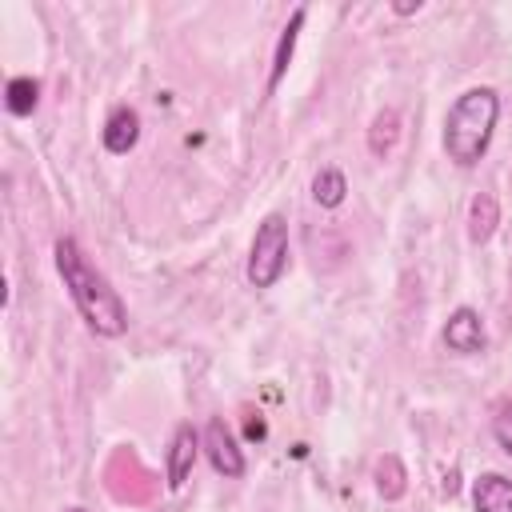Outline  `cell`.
<instances>
[{"mask_svg": "<svg viewBox=\"0 0 512 512\" xmlns=\"http://www.w3.org/2000/svg\"><path fill=\"white\" fill-rule=\"evenodd\" d=\"M500 224V204L492 192H476L472 204H468V240L472 244H488L492 232Z\"/></svg>", "mask_w": 512, "mask_h": 512, "instance_id": "obj_9", "label": "cell"}, {"mask_svg": "<svg viewBox=\"0 0 512 512\" xmlns=\"http://www.w3.org/2000/svg\"><path fill=\"white\" fill-rule=\"evenodd\" d=\"M492 436H496V444L512 456V408H504V412L492 420Z\"/></svg>", "mask_w": 512, "mask_h": 512, "instance_id": "obj_15", "label": "cell"}, {"mask_svg": "<svg viewBox=\"0 0 512 512\" xmlns=\"http://www.w3.org/2000/svg\"><path fill=\"white\" fill-rule=\"evenodd\" d=\"M376 488H380V496L384 500H400L404 496V488H408V476H404V464H400V456H380L376 460Z\"/></svg>", "mask_w": 512, "mask_h": 512, "instance_id": "obj_13", "label": "cell"}, {"mask_svg": "<svg viewBox=\"0 0 512 512\" xmlns=\"http://www.w3.org/2000/svg\"><path fill=\"white\" fill-rule=\"evenodd\" d=\"M288 268V220L280 212H268L256 224L252 252H248V280L252 288H272Z\"/></svg>", "mask_w": 512, "mask_h": 512, "instance_id": "obj_3", "label": "cell"}, {"mask_svg": "<svg viewBox=\"0 0 512 512\" xmlns=\"http://www.w3.org/2000/svg\"><path fill=\"white\" fill-rule=\"evenodd\" d=\"M136 140H140V116H136V108H128V104L112 108L108 120H104V148L112 156H128L136 148Z\"/></svg>", "mask_w": 512, "mask_h": 512, "instance_id": "obj_7", "label": "cell"}, {"mask_svg": "<svg viewBox=\"0 0 512 512\" xmlns=\"http://www.w3.org/2000/svg\"><path fill=\"white\" fill-rule=\"evenodd\" d=\"M396 136H400V116H396V108L376 112V120H372V128H368V152L384 160V156L396 148Z\"/></svg>", "mask_w": 512, "mask_h": 512, "instance_id": "obj_11", "label": "cell"}, {"mask_svg": "<svg viewBox=\"0 0 512 512\" xmlns=\"http://www.w3.org/2000/svg\"><path fill=\"white\" fill-rule=\"evenodd\" d=\"M472 508L476 512H512V480L500 472H484L472 484Z\"/></svg>", "mask_w": 512, "mask_h": 512, "instance_id": "obj_8", "label": "cell"}, {"mask_svg": "<svg viewBox=\"0 0 512 512\" xmlns=\"http://www.w3.org/2000/svg\"><path fill=\"white\" fill-rule=\"evenodd\" d=\"M392 12L396 16H412V12H420V0H400V4H392Z\"/></svg>", "mask_w": 512, "mask_h": 512, "instance_id": "obj_17", "label": "cell"}, {"mask_svg": "<svg viewBox=\"0 0 512 512\" xmlns=\"http://www.w3.org/2000/svg\"><path fill=\"white\" fill-rule=\"evenodd\" d=\"M496 116H500V96L492 88L460 92L456 104L444 116V152H448V160H456L460 168H472L492 144Z\"/></svg>", "mask_w": 512, "mask_h": 512, "instance_id": "obj_2", "label": "cell"}, {"mask_svg": "<svg viewBox=\"0 0 512 512\" xmlns=\"http://www.w3.org/2000/svg\"><path fill=\"white\" fill-rule=\"evenodd\" d=\"M68 512H84V508H68Z\"/></svg>", "mask_w": 512, "mask_h": 512, "instance_id": "obj_18", "label": "cell"}, {"mask_svg": "<svg viewBox=\"0 0 512 512\" xmlns=\"http://www.w3.org/2000/svg\"><path fill=\"white\" fill-rule=\"evenodd\" d=\"M344 196H348L344 172H340V168H320L316 180H312V200H316L320 208H340Z\"/></svg>", "mask_w": 512, "mask_h": 512, "instance_id": "obj_12", "label": "cell"}, {"mask_svg": "<svg viewBox=\"0 0 512 512\" xmlns=\"http://www.w3.org/2000/svg\"><path fill=\"white\" fill-rule=\"evenodd\" d=\"M56 268L64 276V288H68L80 320L96 336H124V328H128L124 300L116 296V288L108 284V276L88 264V256L80 252V244L72 236H60L56 240Z\"/></svg>", "mask_w": 512, "mask_h": 512, "instance_id": "obj_1", "label": "cell"}, {"mask_svg": "<svg viewBox=\"0 0 512 512\" xmlns=\"http://www.w3.org/2000/svg\"><path fill=\"white\" fill-rule=\"evenodd\" d=\"M304 16H308V8H296L292 20L284 24L280 40H276V56H272V72H268V92H276V84L284 80V72H288V64H292V52H296V36H300V28H304Z\"/></svg>", "mask_w": 512, "mask_h": 512, "instance_id": "obj_10", "label": "cell"}, {"mask_svg": "<svg viewBox=\"0 0 512 512\" xmlns=\"http://www.w3.org/2000/svg\"><path fill=\"white\" fill-rule=\"evenodd\" d=\"M200 448H204V444H200V436H196V428H192V424H180V428L172 432L168 460H164L168 488H184V480H188V472H192V464H196Z\"/></svg>", "mask_w": 512, "mask_h": 512, "instance_id": "obj_6", "label": "cell"}, {"mask_svg": "<svg viewBox=\"0 0 512 512\" xmlns=\"http://www.w3.org/2000/svg\"><path fill=\"white\" fill-rule=\"evenodd\" d=\"M244 436H248V440H264V436H268L264 420H260V416H256V420H248V424H244Z\"/></svg>", "mask_w": 512, "mask_h": 512, "instance_id": "obj_16", "label": "cell"}, {"mask_svg": "<svg viewBox=\"0 0 512 512\" xmlns=\"http://www.w3.org/2000/svg\"><path fill=\"white\" fill-rule=\"evenodd\" d=\"M36 100H40V84H36L32 76H16V80H8V88H4V104H8L12 116H28V112L36 108Z\"/></svg>", "mask_w": 512, "mask_h": 512, "instance_id": "obj_14", "label": "cell"}, {"mask_svg": "<svg viewBox=\"0 0 512 512\" xmlns=\"http://www.w3.org/2000/svg\"><path fill=\"white\" fill-rule=\"evenodd\" d=\"M488 344V332H484V320L476 308H456L444 324V348L456 352V356H472V352H484Z\"/></svg>", "mask_w": 512, "mask_h": 512, "instance_id": "obj_5", "label": "cell"}, {"mask_svg": "<svg viewBox=\"0 0 512 512\" xmlns=\"http://www.w3.org/2000/svg\"><path fill=\"white\" fill-rule=\"evenodd\" d=\"M200 444H204L208 464H212L220 476H228V480H240V476H244V452L236 448V436L228 432V424H224L220 416H212V420H208V428H204Z\"/></svg>", "mask_w": 512, "mask_h": 512, "instance_id": "obj_4", "label": "cell"}]
</instances>
